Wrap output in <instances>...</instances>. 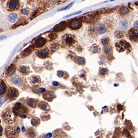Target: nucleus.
Here are the masks:
<instances>
[{
  "instance_id": "obj_42",
  "label": "nucleus",
  "mask_w": 138,
  "mask_h": 138,
  "mask_svg": "<svg viewBox=\"0 0 138 138\" xmlns=\"http://www.w3.org/2000/svg\"><path fill=\"white\" fill-rule=\"evenodd\" d=\"M21 13L23 15H26V16H27L28 14V11L27 10V9H22L21 11Z\"/></svg>"
},
{
  "instance_id": "obj_7",
  "label": "nucleus",
  "mask_w": 138,
  "mask_h": 138,
  "mask_svg": "<svg viewBox=\"0 0 138 138\" xmlns=\"http://www.w3.org/2000/svg\"><path fill=\"white\" fill-rule=\"evenodd\" d=\"M115 47L117 48V52H125V50L130 48V45L125 40L120 39L117 42H116Z\"/></svg>"
},
{
  "instance_id": "obj_34",
  "label": "nucleus",
  "mask_w": 138,
  "mask_h": 138,
  "mask_svg": "<svg viewBox=\"0 0 138 138\" xmlns=\"http://www.w3.org/2000/svg\"><path fill=\"white\" fill-rule=\"evenodd\" d=\"M127 27H128V21L126 20H123L122 21H120V28L122 30H127Z\"/></svg>"
},
{
  "instance_id": "obj_23",
  "label": "nucleus",
  "mask_w": 138,
  "mask_h": 138,
  "mask_svg": "<svg viewBox=\"0 0 138 138\" xmlns=\"http://www.w3.org/2000/svg\"><path fill=\"white\" fill-rule=\"evenodd\" d=\"M30 82L32 83L33 85H37L41 82V78L39 77L38 75H32V77H30Z\"/></svg>"
},
{
  "instance_id": "obj_5",
  "label": "nucleus",
  "mask_w": 138,
  "mask_h": 138,
  "mask_svg": "<svg viewBox=\"0 0 138 138\" xmlns=\"http://www.w3.org/2000/svg\"><path fill=\"white\" fill-rule=\"evenodd\" d=\"M127 37L133 42H138V28L135 27L130 28L127 32Z\"/></svg>"
},
{
  "instance_id": "obj_15",
  "label": "nucleus",
  "mask_w": 138,
  "mask_h": 138,
  "mask_svg": "<svg viewBox=\"0 0 138 138\" xmlns=\"http://www.w3.org/2000/svg\"><path fill=\"white\" fill-rule=\"evenodd\" d=\"M25 134L26 136L28 137V138H34L37 136V133L34 128L30 127L26 130Z\"/></svg>"
},
{
  "instance_id": "obj_2",
  "label": "nucleus",
  "mask_w": 138,
  "mask_h": 138,
  "mask_svg": "<svg viewBox=\"0 0 138 138\" xmlns=\"http://www.w3.org/2000/svg\"><path fill=\"white\" fill-rule=\"evenodd\" d=\"M77 42V39L75 36L66 34L62 38V45L65 48H71Z\"/></svg>"
},
{
  "instance_id": "obj_17",
  "label": "nucleus",
  "mask_w": 138,
  "mask_h": 138,
  "mask_svg": "<svg viewBox=\"0 0 138 138\" xmlns=\"http://www.w3.org/2000/svg\"><path fill=\"white\" fill-rule=\"evenodd\" d=\"M16 71V66L14 64H11L6 70V75L8 77H11L13 75H14Z\"/></svg>"
},
{
  "instance_id": "obj_35",
  "label": "nucleus",
  "mask_w": 138,
  "mask_h": 138,
  "mask_svg": "<svg viewBox=\"0 0 138 138\" xmlns=\"http://www.w3.org/2000/svg\"><path fill=\"white\" fill-rule=\"evenodd\" d=\"M57 75L58 77H60V78H64L67 79L68 77V74L67 73H66L65 72L62 71H58L57 72Z\"/></svg>"
},
{
  "instance_id": "obj_32",
  "label": "nucleus",
  "mask_w": 138,
  "mask_h": 138,
  "mask_svg": "<svg viewBox=\"0 0 138 138\" xmlns=\"http://www.w3.org/2000/svg\"><path fill=\"white\" fill-rule=\"evenodd\" d=\"M40 122H41V120H40L39 118L37 117H33L31 120V123L34 127H36L39 125Z\"/></svg>"
},
{
  "instance_id": "obj_24",
  "label": "nucleus",
  "mask_w": 138,
  "mask_h": 138,
  "mask_svg": "<svg viewBox=\"0 0 138 138\" xmlns=\"http://www.w3.org/2000/svg\"><path fill=\"white\" fill-rule=\"evenodd\" d=\"M7 91V86L4 81H0V96L4 95Z\"/></svg>"
},
{
  "instance_id": "obj_12",
  "label": "nucleus",
  "mask_w": 138,
  "mask_h": 138,
  "mask_svg": "<svg viewBox=\"0 0 138 138\" xmlns=\"http://www.w3.org/2000/svg\"><path fill=\"white\" fill-rule=\"evenodd\" d=\"M7 5L9 11H14L17 10L19 7V0H9Z\"/></svg>"
},
{
  "instance_id": "obj_22",
  "label": "nucleus",
  "mask_w": 138,
  "mask_h": 138,
  "mask_svg": "<svg viewBox=\"0 0 138 138\" xmlns=\"http://www.w3.org/2000/svg\"><path fill=\"white\" fill-rule=\"evenodd\" d=\"M19 71L21 75H27L30 73V68L28 66L21 65L19 67Z\"/></svg>"
},
{
  "instance_id": "obj_47",
  "label": "nucleus",
  "mask_w": 138,
  "mask_h": 138,
  "mask_svg": "<svg viewBox=\"0 0 138 138\" xmlns=\"http://www.w3.org/2000/svg\"><path fill=\"white\" fill-rule=\"evenodd\" d=\"M20 117H21L22 118H25L26 117H27V115H26V114H23V115H21Z\"/></svg>"
},
{
  "instance_id": "obj_6",
  "label": "nucleus",
  "mask_w": 138,
  "mask_h": 138,
  "mask_svg": "<svg viewBox=\"0 0 138 138\" xmlns=\"http://www.w3.org/2000/svg\"><path fill=\"white\" fill-rule=\"evenodd\" d=\"M19 95V91L15 87H9L7 89V93H6V97L7 100L12 101L16 100L17 98Z\"/></svg>"
},
{
  "instance_id": "obj_27",
  "label": "nucleus",
  "mask_w": 138,
  "mask_h": 138,
  "mask_svg": "<svg viewBox=\"0 0 138 138\" xmlns=\"http://www.w3.org/2000/svg\"><path fill=\"white\" fill-rule=\"evenodd\" d=\"M32 90L35 93H37V94L39 95L40 93H43L44 91H46V89L44 88H40L38 87V85H34V87H33L32 88Z\"/></svg>"
},
{
  "instance_id": "obj_37",
  "label": "nucleus",
  "mask_w": 138,
  "mask_h": 138,
  "mask_svg": "<svg viewBox=\"0 0 138 138\" xmlns=\"http://www.w3.org/2000/svg\"><path fill=\"white\" fill-rule=\"evenodd\" d=\"M41 118H42L43 121H47V120H48L50 118V116L49 114H42L41 116Z\"/></svg>"
},
{
  "instance_id": "obj_43",
  "label": "nucleus",
  "mask_w": 138,
  "mask_h": 138,
  "mask_svg": "<svg viewBox=\"0 0 138 138\" xmlns=\"http://www.w3.org/2000/svg\"><path fill=\"white\" fill-rule=\"evenodd\" d=\"M52 136V134L50 133H47V134H45L44 136V138H51Z\"/></svg>"
},
{
  "instance_id": "obj_41",
  "label": "nucleus",
  "mask_w": 138,
  "mask_h": 138,
  "mask_svg": "<svg viewBox=\"0 0 138 138\" xmlns=\"http://www.w3.org/2000/svg\"><path fill=\"white\" fill-rule=\"evenodd\" d=\"M81 12H82L81 11H78V12H74V13H73V14H71L68 15V16H66V17H64V19H66V18H68V17H71V16H74V15L79 14H80Z\"/></svg>"
},
{
  "instance_id": "obj_28",
  "label": "nucleus",
  "mask_w": 138,
  "mask_h": 138,
  "mask_svg": "<svg viewBox=\"0 0 138 138\" xmlns=\"http://www.w3.org/2000/svg\"><path fill=\"white\" fill-rule=\"evenodd\" d=\"M60 48V46L58 43H52L49 46V49H50V51H52V52H56L57 50H58Z\"/></svg>"
},
{
  "instance_id": "obj_39",
  "label": "nucleus",
  "mask_w": 138,
  "mask_h": 138,
  "mask_svg": "<svg viewBox=\"0 0 138 138\" xmlns=\"http://www.w3.org/2000/svg\"><path fill=\"white\" fill-rule=\"evenodd\" d=\"M7 100L6 96H0V104H2L3 103H5Z\"/></svg>"
},
{
  "instance_id": "obj_21",
  "label": "nucleus",
  "mask_w": 138,
  "mask_h": 138,
  "mask_svg": "<svg viewBox=\"0 0 138 138\" xmlns=\"http://www.w3.org/2000/svg\"><path fill=\"white\" fill-rule=\"evenodd\" d=\"M27 104L32 108H36L37 105V100L33 98H29L27 100Z\"/></svg>"
},
{
  "instance_id": "obj_30",
  "label": "nucleus",
  "mask_w": 138,
  "mask_h": 138,
  "mask_svg": "<svg viewBox=\"0 0 138 138\" xmlns=\"http://www.w3.org/2000/svg\"><path fill=\"white\" fill-rule=\"evenodd\" d=\"M112 48L111 46H106V47H104V53L106 56H107V57L111 56L112 54Z\"/></svg>"
},
{
  "instance_id": "obj_11",
  "label": "nucleus",
  "mask_w": 138,
  "mask_h": 138,
  "mask_svg": "<svg viewBox=\"0 0 138 138\" xmlns=\"http://www.w3.org/2000/svg\"><path fill=\"white\" fill-rule=\"evenodd\" d=\"M36 54L39 58L44 59L49 57L50 54V51L48 48H41L36 52Z\"/></svg>"
},
{
  "instance_id": "obj_25",
  "label": "nucleus",
  "mask_w": 138,
  "mask_h": 138,
  "mask_svg": "<svg viewBox=\"0 0 138 138\" xmlns=\"http://www.w3.org/2000/svg\"><path fill=\"white\" fill-rule=\"evenodd\" d=\"M34 46H29L28 47H27L21 52V55H23V57H27V56L29 55L33 52V49H34Z\"/></svg>"
},
{
  "instance_id": "obj_14",
  "label": "nucleus",
  "mask_w": 138,
  "mask_h": 138,
  "mask_svg": "<svg viewBox=\"0 0 138 138\" xmlns=\"http://www.w3.org/2000/svg\"><path fill=\"white\" fill-rule=\"evenodd\" d=\"M11 80L13 84H14L18 87H21L24 85V80L21 77H19V75H16L15 77H12Z\"/></svg>"
},
{
  "instance_id": "obj_36",
  "label": "nucleus",
  "mask_w": 138,
  "mask_h": 138,
  "mask_svg": "<svg viewBox=\"0 0 138 138\" xmlns=\"http://www.w3.org/2000/svg\"><path fill=\"white\" fill-rule=\"evenodd\" d=\"M115 36L117 39H122L124 37V33L120 31H117L115 33Z\"/></svg>"
},
{
  "instance_id": "obj_29",
  "label": "nucleus",
  "mask_w": 138,
  "mask_h": 138,
  "mask_svg": "<svg viewBox=\"0 0 138 138\" xmlns=\"http://www.w3.org/2000/svg\"><path fill=\"white\" fill-rule=\"evenodd\" d=\"M74 61L78 65H84L85 63V60L84 58L81 57H76L74 58Z\"/></svg>"
},
{
  "instance_id": "obj_26",
  "label": "nucleus",
  "mask_w": 138,
  "mask_h": 138,
  "mask_svg": "<svg viewBox=\"0 0 138 138\" xmlns=\"http://www.w3.org/2000/svg\"><path fill=\"white\" fill-rule=\"evenodd\" d=\"M7 18H8L9 21L12 22V23H15L17 20V19H18V15L14 12L11 13V14L8 15Z\"/></svg>"
},
{
  "instance_id": "obj_18",
  "label": "nucleus",
  "mask_w": 138,
  "mask_h": 138,
  "mask_svg": "<svg viewBox=\"0 0 138 138\" xmlns=\"http://www.w3.org/2000/svg\"><path fill=\"white\" fill-rule=\"evenodd\" d=\"M89 51L93 53V54H95V53H100L101 51V47H100L99 45L96 44H93L92 46H90V47L89 48Z\"/></svg>"
},
{
  "instance_id": "obj_19",
  "label": "nucleus",
  "mask_w": 138,
  "mask_h": 138,
  "mask_svg": "<svg viewBox=\"0 0 138 138\" xmlns=\"http://www.w3.org/2000/svg\"><path fill=\"white\" fill-rule=\"evenodd\" d=\"M68 24H66V21H62L59 24L57 25L55 27V28H53V30L56 32H61V31H63L64 29L66 28Z\"/></svg>"
},
{
  "instance_id": "obj_8",
  "label": "nucleus",
  "mask_w": 138,
  "mask_h": 138,
  "mask_svg": "<svg viewBox=\"0 0 138 138\" xmlns=\"http://www.w3.org/2000/svg\"><path fill=\"white\" fill-rule=\"evenodd\" d=\"M82 21L79 19H73L69 21L68 27L72 30H77L80 28L82 27Z\"/></svg>"
},
{
  "instance_id": "obj_44",
  "label": "nucleus",
  "mask_w": 138,
  "mask_h": 138,
  "mask_svg": "<svg viewBox=\"0 0 138 138\" xmlns=\"http://www.w3.org/2000/svg\"><path fill=\"white\" fill-rule=\"evenodd\" d=\"M52 85L54 86V87H57V86L59 85V83L57 82V81H54V82H53Z\"/></svg>"
},
{
  "instance_id": "obj_45",
  "label": "nucleus",
  "mask_w": 138,
  "mask_h": 138,
  "mask_svg": "<svg viewBox=\"0 0 138 138\" xmlns=\"http://www.w3.org/2000/svg\"><path fill=\"white\" fill-rule=\"evenodd\" d=\"M134 27L135 28H138V21H136L134 22Z\"/></svg>"
},
{
  "instance_id": "obj_38",
  "label": "nucleus",
  "mask_w": 138,
  "mask_h": 138,
  "mask_svg": "<svg viewBox=\"0 0 138 138\" xmlns=\"http://www.w3.org/2000/svg\"><path fill=\"white\" fill-rule=\"evenodd\" d=\"M73 4H74V2H71V3H69V4H68L67 6H66L65 7H63V8L60 9L59 11H64V10H66V9H68L70 8V7H71V6H73Z\"/></svg>"
},
{
  "instance_id": "obj_48",
  "label": "nucleus",
  "mask_w": 138,
  "mask_h": 138,
  "mask_svg": "<svg viewBox=\"0 0 138 138\" xmlns=\"http://www.w3.org/2000/svg\"><path fill=\"white\" fill-rule=\"evenodd\" d=\"M0 123H1V119H0Z\"/></svg>"
},
{
  "instance_id": "obj_9",
  "label": "nucleus",
  "mask_w": 138,
  "mask_h": 138,
  "mask_svg": "<svg viewBox=\"0 0 138 138\" xmlns=\"http://www.w3.org/2000/svg\"><path fill=\"white\" fill-rule=\"evenodd\" d=\"M93 30H91V34H103L106 33L107 28L103 23H99L93 27Z\"/></svg>"
},
{
  "instance_id": "obj_13",
  "label": "nucleus",
  "mask_w": 138,
  "mask_h": 138,
  "mask_svg": "<svg viewBox=\"0 0 138 138\" xmlns=\"http://www.w3.org/2000/svg\"><path fill=\"white\" fill-rule=\"evenodd\" d=\"M47 41L46 38L42 37H37L36 39L34 41V46L37 48H40L42 47L47 43Z\"/></svg>"
},
{
  "instance_id": "obj_10",
  "label": "nucleus",
  "mask_w": 138,
  "mask_h": 138,
  "mask_svg": "<svg viewBox=\"0 0 138 138\" xmlns=\"http://www.w3.org/2000/svg\"><path fill=\"white\" fill-rule=\"evenodd\" d=\"M43 98L45 100L49 102H52L53 100L55 98L56 95L54 92L51 90H46V91H44L42 94Z\"/></svg>"
},
{
  "instance_id": "obj_4",
  "label": "nucleus",
  "mask_w": 138,
  "mask_h": 138,
  "mask_svg": "<svg viewBox=\"0 0 138 138\" xmlns=\"http://www.w3.org/2000/svg\"><path fill=\"white\" fill-rule=\"evenodd\" d=\"M4 134L7 138H17L19 133L13 126L8 125L4 130Z\"/></svg>"
},
{
  "instance_id": "obj_31",
  "label": "nucleus",
  "mask_w": 138,
  "mask_h": 138,
  "mask_svg": "<svg viewBox=\"0 0 138 138\" xmlns=\"http://www.w3.org/2000/svg\"><path fill=\"white\" fill-rule=\"evenodd\" d=\"M100 43L103 47H106V46H109L111 44V40L110 38L108 37H105L104 38H102L100 41Z\"/></svg>"
},
{
  "instance_id": "obj_33",
  "label": "nucleus",
  "mask_w": 138,
  "mask_h": 138,
  "mask_svg": "<svg viewBox=\"0 0 138 138\" xmlns=\"http://www.w3.org/2000/svg\"><path fill=\"white\" fill-rule=\"evenodd\" d=\"M99 73L100 75L102 77H104L106 75H107L109 73L108 69L107 68H100V70H99Z\"/></svg>"
},
{
  "instance_id": "obj_1",
  "label": "nucleus",
  "mask_w": 138,
  "mask_h": 138,
  "mask_svg": "<svg viewBox=\"0 0 138 138\" xmlns=\"http://www.w3.org/2000/svg\"><path fill=\"white\" fill-rule=\"evenodd\" d=\"M2 118L5 123L7 125H12L16 122V115L13 112L12 110L6 109L3 111L2 114Z\"/></svg>"
},
{
  "instance_id": "obj_20",
  "label": "nucleus",
  "mask_w": 138,
  "mask_h": 138,
  "mask_svg": "<svg viewBox=\"0 0 138 138\" xmlns=\"http://www.w3.org/2000/svg\"><path fill=\"white\" fill-rule=\"evenodd\" d=\"M130 12V9L127 6H121L118 9V13L121 16H125L128 14Z\"/></svg>"
},
{
  "instance_id": "obj_40",
  "label": "nucleus",
  "mask_w": 138,
  "mask_h": 138,
  "mask_svg": "<svg viewBox=\"0 0 138 138\" xmlns=\"http://www.w3.org/2000/svg\"><path fill=\"white\" fill-rule=\"evenodd\" d=\"M57 34H55V33L54 34H53V33H52V34H49V36H48V37L50 38V40L55 39L57 38Z\"/></svg>"
},
{
  "instance_id": "obj_46",
  "label": "nucleus",
  "mask_w": 138,
  "mask_h": 138,
  "mask_svg": "<svg viewBox=\"0 0 138 138\" xmlns=\"http://www.w3.org/2000/svg\"><path fill=\"white\" fill-rule=\"evenodd\" d=\"M3 127L0 125V136H1L2 134H3Z\"/></svg>"
},
{
  "instance_id": "obj_16",
  "label": "nucleus",
  "mask_w": 138,
  "mask_h": 138,
  "mask_svg": "<svg viewBox=\"0 0 138 138\" xmlns=\"http://www.w3.org/2000/svg\"><path fill=\"white\" fill-rule=\"evenodd\" d=\"M37 106L39 107L43 111H46V112H48L50 111V107L49 104L44 101H40L37 103Z\"/></svg>"
},
{
  "instance_id": "obj_3",
  "label": "nucleus",
  "mask_w": 138,
  "mask_h": 138,
  "mask_svg": "<svg viewBox=\"0 0 138 138\" xmlns=\"http://www.w3.org/2000/svg\"><path fill=\"white\" fill-rule=\"evenodd\" d=\"M13 112L16 116H21L23 114H27L28 112V109L27 107L21 104L20 102H17L14 106L12 108Z\"/></svg>"
},
{
  "instance_id": "obj_49",
  "label": "nucleus",
  "mask_w": 138,
  "mask_h": 138,
  "mask_svg": "<svg viewBox=\"0 0 138 138\" xmlns=\"http://www.w3.org/2000/svg\"></svg>"
}]
</instances>
